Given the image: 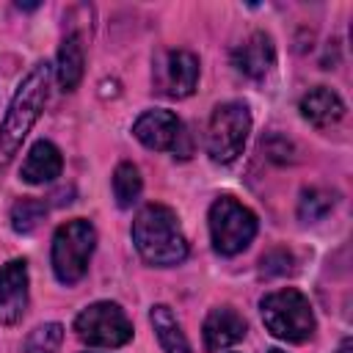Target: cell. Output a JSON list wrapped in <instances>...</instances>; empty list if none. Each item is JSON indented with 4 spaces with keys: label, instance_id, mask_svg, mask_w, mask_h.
<instances>
[{
    "label": "cell",
    "instance_id": "7",
    "mask_svg": "<svg viewBox=\"0 0 353 353\" xmlns=\"http://www.w3.org/2000/svg\"><path fill=\"white\" fill-rule=\"evenodd\" d=\"M72 331L83 345L108 347V350H119L127 342H132V336H135L132 320L127 317L124 306L116 301H94V303L83 306L74 314Z\"/></svg>",
    "mask_w": 353,
    "mask_h": 353
},
{
    "label": "cell",
    "instance_id": "11",
    "mask_svg": "<svg viewBox=\"0 0 353 353\" xmlns=\"http://www.w3.org/2000/svg\"><path fill=\"white\" fill-rule=\"evenodd\" d=\"M245 334H248L245 317L229 303L212 306L201 323V342L207 353H226L229 347L243 342Z\"/></svg>",
    "mask_w": 353,
    "mask_h": 353
},
{
    "label": "cell",
    "instance_id": "20",
    "mask_svg": "<svg viewBox=\"0 0 353 353\" xmlns=\"http://www.w3.org/2000/svg\"><path fill=\"white\" fill-rule=\"evenodd\" d=\"M63 336H66V328L55 320L50 323H41L36 325L25 342H22V353H61V345H63Z\"/></svg>",
    "mask_w": 353,
    "mask_h": 353
},
{
    "label": "cell",
    "instance_id": "24",
    "mask_svg": "<svg viewBox=\"0 0 353 353\" xmlns=\"http://www.w3.org/2000/svg\"><path fill=\"white\" fill-rule=\"evenodd\" d=\"M17 8H19V11H36L39 3H17Z\"/></svg>",
    "mask_w": 353,
    "mask_h": 353
},
{
    "label": "cell",
    "instance_id": "25",
    "mask_svg": "<svg viewBox=\"0 0 353 353\" xmlns=\"http://www.w3.org/2000/svg\"><path fill=\"white\" fill-rule=\"evenodd\" d=\"M268 353H284V350H279V347H270V350H268Z\"/></svg>",
    "mask_w": 353,
    "mask_h": 353
},
{
    "label": "cell",
    "instance_id": "22",
    "mask_svg": "<svg viewBox=\"0 0 353 353\" xmlns=\"http://www.w3.org/2000/svg\"><path fill=\"white\" fill-rule=\"evenodd\" d=\"M259 268L265 276H284L292 270V254L287 248H270L268 254H262Z\"/></svg>",
    "mask_w": 353,
    "mask_h": 353
},
{
    "label": "cell",
    "instance_id": "13",
    "mask_svg": "<svg viewBox=\"0 0 353 353\" xmlns=\"http://www.w3.org/2000/svg\"><path fill=\"white\" fill-rule=\"evenodd\" d=\"M298 110H301V119L306 124H312L314 130H328V127H334L345 119L347 105L334 88L314 85L298 99Z\"/></svg>",
    "mask_w": 353,
    "mask_h": 353
},
{
    "label": "cell",
    "instance_id": "14",
    "mask_svg": "<svg viewBox=\"0 0 353 353\" xmlns=\"http://www.w3.org/2000/svg\"><path fill=\"white\" fill-rule=\"evenodd\" d=\"M61 174H63V154L47 138H39L25 152V160L19 165V179L28 182V185H50Z\"/></svg>",
    "mask_w": 353,
    "mask_h": 353
},
{
    "label": "cell",
    "instance_id": "10",
    "mask_svg": "<svg viewBox=\"0 0 353 353\" xmlns=\"http://www.w3.org/2000/svg\"><path fill=\"white\" fill-rule=\"evenodd\" d=\"M30 306V270L25 256L0 265V325L17 328Z\"/></svg>",
    "mask_w": 353,
    "mask_h": 353
},
{
    "label": "cell",
    "instance_id": "1",
    "mask_svg": "<svg viewBox=\"0 0 353 353\" xmlns=\"http://www.w3.org/2000/svg\"><path fill=\"white\" fill-rule=\"evenodd\" d=\"M50 83H52L50 61H36L17 83L6 105V113L0 119V174L14 163L25 138L41 119L47 99H50Z\"/></svg>",
    "mask_w": 353,
    "mask_h": 353
},
{
    "label": "cell",
    "instance_id": "19",
    "mask_svg": "<svg viewBox=\"0 0 353 353\" xmlns=\"http://www.w3.org/2000/svg\"><path fill=\"white\" fill-rule=\"evenodd\" d=\"M47 215V201L36 196H22L8 210V223L17 234H30Z\"/></svg>",
    "mask_w": 353,
    "mask_h": 353
},
{
    "label": "cell",
    "instance_id": "15",
    "mask_svg": "<svg viewBox=\"0 0 353 353\" xmlns=\"http://www.w3.org/2000/svg\"><path fill=\"white\" fill-rule=\"evenodd\" d=\"M55 83L63 94L77 91V85L83 83L85 74V47H83V36L77 30H69L55 52V66H52Z\"/></svg>",
    "mask_w": 353,
    "mask_h": 353
},
{
    "label": "cell",
    "instance_id": "3",
    "mask_svg": "<svg viewBox=\"0 0 353 353\" xmlns=\"http://www.w3.org/2000/svg\"><path fill=\"white\" fill-rule=\"evenodd\" d=\"M259 317L270 336L290 345H303L317 331L312 301L298 287H281L265 292L259 298Z\"/></svg>",
    "mask_w": 353,
    "mask_h": 353
},
{
    "label": "cell",
    "instance_id": "12",
    "mask_svg": "<svg viewBox=\"0 0 353 353\" xmlns=\"http://www.w3.org/2000/svg\"><path fill=\"white\" fill-rule=\"evenodd\" d=\"M232 66L248 80H265L276 66V41L265 30H254L232 50Z\"/></svg>",
    "mask_w": 353,
    "mask_h": 353
},
{
    "label": "cell",
    "instance_id": "26",
    "mask_svg": "<svg viewBox=\"0 0 353 353\" xmlns=\"http://www.w3.org/2000/svg\"><path fill=\"white\" fill-rule=\"evenodd\" d=\"M226 353H234V350H226Z\"/></svg>",
    "mask_w": 353,
    "mask_h": 353
},
{
    "label": "cell",
    "instance_id": "5",
    "mask_svg": "<svg viewBox=\"0 0 353 353\" xmlns=\"http://www.w3.org/2000/svg\"><path fill=\"white\" fill-rule=\"evenodd\" d=\"M207 229H210V243L215 254L237 256L254 243L259 232V218L248 204L223 193L207 210Z\"/></svg>",
    "mask_w": 353,
    "mask_h": 353
},
{
    "label": "cell",
    "instance_id": "17",
    "mask_svg": "<svg viewBox=\"0 0 353 353\" xmlns=\"http://www.w3.org/2000/svg\"><path fill=\"white\" fill-rule=\"evenodd\" d=\"M110 190H113V199H116L119 210H132L141 201V193H143L141 168L132 160L116 163V168L110 174Z\"/></svg>",
    "mask_w": 353,
    "mask_h": 353
},
{
    "label": "cell",
    "instance_id": "8",
    "mask_svg": "<svg viewBox=\"0 0 353 353\" xmlns=\"http://www.w3.org/2000/svg\"><path fill=\"white\" fill-rule=\"evenodd\" d=\"M199 55L185 47L160 50L152 58V88L168 99H188L199 85Z\"/></svg>",
    "mask_w": 353,
    "mask_h": 353
},
{
    "label": "cell",
    "instance_id": "6",
    "mask_svg": "<svg viewBox=\"0 0 353 353\" xmlns=\"http://www.w3.org/2000/svg\"><path fill=\"white\" fill-rule=\"evenodd\" d=\"M251 127H254L251 108L243 99L218 102L210 113L207 132H204V149H207L210 160L218 165L234 163L245 149Z\"/></svg>",
    "mask_w": 353,
    "mask_h": 353
},
{
    "label": "cell",
    "instance_id": "21",
    "mask_svg": "<svg viewBox=\"0 0 353 353\" xmlns=\"http://www.w3.org/2000/svg\"><path fill=\"white\" fill-rule=\"evenodd\" d=\"M262 152H265V157H268L270 163H276V165H290V163H295V143H292L287 135H281V132H270L268 138H262Z\"/></svg>",
    "mask_w": 353,
    "mask_h": 353
},
{
    "label": "cell",
    "instance_id": "4",
    "mask_svg": "<svg viewBox=\"0 0 353 353\" xmlns=\"http://www.w3.org/2000/svg\"><path fill=\"white\" fill-rule=\"evenodd\" d=\"M97 226L88 218H72L55 226L50 243V268L58 284L74 287L85 279L91 256L97 251Z\"/></svg>",
    "mask_w": 353,
    "mask_h": 353
},
{
    "label": "cell",
    "instance_id": "23",
    "mask_svg": "<svg viewBox=\"0 0 353 353\" xmlns=\"http://www.w3.org/2000/svg\"><path fill=\"white\" fill-rule=\"evenodd\" d=\"M334 353H353V339H350V336H345V339L339 342V347H336Z\"/></svg>",
    "mask_w": 353,
    "mask_h": 353
},
{
    "label": "cell",
    "instance_id": "18",
    "mask_svg": "<svg viewBox=\"0 0 353 353\" xmlns=\"http://www.w3.org/2000/svg\"><path fill=\"white\" fill-rule=\"evenodd\" d=\"M336 201H339L336 193L328 190V188H317V185L314 188H303L301 196H298L295 212H298V218L303 223H317L336 207Z\"/></svg>",
    "mask_w": 353,
    "mask_h": 353
},
{
    "label": "cell",
    "instance_id": "16",
    "mask_svg": "<svg viewBox=\"0 0 353 353\" xmlns=\"http://www.w3.org/2000/svg\"><path fill=\"white\" fill-rule=\"evenodd\" d=\"M149 325L163 353H193V345L176 317V312L168 303H152L149 306Z\"/></svg>",
    "mask_w": 353,
    "mask_h": 353
},
{
    "label": "cell",
    "instance_id": "2",
    "mask_svg": "<svg viewBox=\"0 0 353 353\" xmlns=\"http://www.w3.org/2000/svg\"><path fill=\"white\" fill-rule=\"evenodd\" d=\"M132 245L149 268H176L188 259L190 243L182 232L179 215L160 201L143 204L130 226Z\"/></svg>",
    "mask_w": 353,
    "mask_h": 353
},
{
    "label": "cell",
    "instance_id": "9",
    "mask_svg": "<svg viewBox=\"0 0 353 353\" xmlns=\"http://www.w3.org/2000/svg\"><path fill=\"white\" fill-rule=\"evenodd\" d=\"M132 138L152 149V152H171L174 157H188L190 143H188V132L182 119L174 110L165 108H146L138 113V119L132 121Z\"/></svg>",
    "mask_w": 353,
    "mask_h": 353
}]
</instances>
